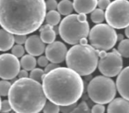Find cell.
<instances>
[{"label":"cell","instance_id":"obj_33","mask_svg":"<svg viewBox=\"0 0 129 113\" xmlns=\"http://www.w3.org/2000/svg\"><path fill=\"white\" fill-rule=\"evenodd\" d=\"M105 108L103 104H98L96 103L95 105H93L92 109L90 110L91 113H105Z\"/></svg>","mask_w":129,"mask_h":113},{"label":"cell","instance_id":"obj_20","mask_svg":"<svg viewBox=\"0 0 129 113\" xmlns=\"http://www.w3.org/2000/svg\"><path fill=\"white\" fill-rule=\"evenodd\" d=\"M45 21H46L47 24L52 27H56L61 22V14L57 11H49L46 13Z\"/></svg>","mask_w":129,"mask_h":113},{"label":"cell","instance_id":"obj_29","mask_svg":"<svg viewBox=\"0 0 129 113\" xmlns=\"http://www.w3.org/2000/svg\"><path fill=\"white\" fill-rule=\"evenodd\" d=\"M12 110V107H11L10 103H9L8 100H4V101L1 102V110H0V112L6 113V112H11Z\"/></svg>","mask_w":129,"mask_h":113},{"label":"cell","instance_id":"obj_30","mask_svg":"<svg viewBox=\"0 0 129 113\" xmlns=\"http://www.w3.org/2000/svg\"><path fill=\"white\" fill-rule=\"evenodd\" d=\"M13 38H14V43H16L19 45L24 44L27 39L26 35H25V34H14Z\"/></svg>","mask_w":129,"mask_h":113},{"label":"cell","instance_id":"obj_5","mask_svg":"<svg viewBox=\"0 0 129 113\" xmlns=\"http://www.w3.org/2000/svg\"><path fill=\"white\" fill-rule=\"evenodd\" d=\"M90 29L88 21L80 22L77 20V14H70L61 21L58 34L68 44L77 45L79 44L81 39L88 37Z\"/></svg>","mask_w":129,"mask_h":113},{"label":"cell","instance_id":"obj_22","mask_svg":"<svg viewBox=\"0 0 129 113\" xmlns=\"http://www.w3.org/2000/svg\"><path fill=\"white\" fill-rule=\"evenodd\" d=\"M117 50L122 58H129V39H124L119 42Z\"/></svg>","mask_w":129,"mask_h":113},{"label":"cell","instance_id":"obj_37","mask_svg":"<svg viewBox=\"0 0 129 113\" xmlns=\"http://www.w3.org/2000/svg\"><path fill=\"white\" fill-rule=\"evenodd\" d=\"M77 20L80 22H84L87 21V15L86 14H77Z\"/></svg>","mask_w":129,"mask_h":113},{"label":"cell","instance_id":"obj_31","mask_svg":"<svg viewBox=\"0 0 129 113\" xmlns=\"http://www.w3.org/2000/svg\"><path fill=\"white\" fill-rule=\"evenodd\" d=\"M78 103H74L71 105H67V106H60V111L61 113H70L77 106Z\"/></svg>","mask_w":129,"mask_h":113},{"label":"cell","instance_id":"obj_32","mask_svg":"<svg viewBox=\"0 0 129 113\" xmlns=\"http://www.w3.org/2000/svg\"><path fill=\"white\" fill-rule=\"evenodd\" d=\"M110 4H111V0H98L97 7L99 9L105 11Z\"/></svg>","mask_w":129,"mask_h":113},{"label":"cell","instance_id":"obj_15","mask_svg":"<svg viewBox=\"0 0 129 113\" xmlns=\"http://www.w3.org/2000/svg\"><path fill=\"white\" fill-rule=\"evenodd\" d=\"M107 113H129V102L123 98H114L107 107Z\"/></svg>","mask_w":129,"mask_h":113},{"label":"cell","instance_id":"obj_9","mask_svg":"<svg viewBox=\"0 0 129 113\" xmlns=\"http://www.w3.org/2000/svg\"><path fill=\"white\" fill-rule=\"evenodd\" d=\"M98 68L103 76L108 78L115 77L119 74L123 68V59L117 50L112 49L107 52L105 56L100 58L98 64Z\"/></svg>","mask_w":129,"mask_h":113},{"label":"cell","instance_id":"obj_23","mask_svg":"<svg viewBox=\"0 0 129 113\" xmlns=\"http://www.w3.org/2000/svg\"><path fill=\"white\" fill-rule=\"evenodd\" d=\"M44 75H45V72L42 69L34 68V70L31 71L30 74H29V77H30V79L41 83V81H42V79H43V77H44Z\"/></svg>","mask_w":129,"mask_h":113},{"label":"cell","instance_id":"obj_10","mask_svg":"<svg viewBox=\"0 0 129 113\" xmlns=\"http://www.w3.org/2000/svg\"><path fill=\"white\" fill-rule=\"evenodd\" d=\"M20 71L19 58L12 54L5 53L0 55V78L5 81L15 79Z\"/></svg>","mask_w":129,"mask_h":113},{"label":"cell","instance_id":"obj_42","mask_svg":"<svg viewBox=\"0 0 129 113\" xmlns=\"http://www.w3.org/2000/svg\"><path fill=\"white\" fill-rule=\"evenodd\" d=\"M1 98H0V110H1Z\"/></svg>","mask_w":129,"mask_h":113},{"label":"cell","instance_id":"obj_6","mask_svg":"<svg viewBox=\"0 0 129 113\" xmlns=\"http://www.w3.org/2000/svg\"><path fill=\"white\" fill-rule=\"evenodd\" d=\"M117 89L113 80L99 75L92 78L87 86V95L93 103L106 104L115 98Z\"/></svg>","mask_w":129,"mask_h":113},{"label":"cell","instance_id":"obj_41","mask_svg":"<svg viewBox=\"0 0 129 113\" xmlns=\"http://www.w3.org/2000/svg\"><path fill=\"white\" fill-rule=\"evenodd\" d=\"M125 35L127 37V39H129V26L125 28Z\"/></svg>","mask_w":129,"mask_h":113},{"label":"cell","instance_id":"obj_38","mask_svg":"<svg viewBox=\"0 0 129 113\" xmlns=\"http://www.w3.org/2000/svg\"><path fill=\"white\" fill-rule=\"evenodd\" d=\"M96 52H97L98 56H99V59H100V58H103L104 56H105V55H106V53H107V52L105 51V50H96Z\"/></svg>","mask_w":129,"mask_h":113},{"label":"cell","instance_id":"obj_40","mask_svg":"<svg viewBox=\"0 0 129 113\" xmlns=\"http://www.w3.org/2000/svg\"><path fill=\"white\" fill-rule=\"evenodd\" d=\"M124 34H117V42H121L122 40H124Z\"/></svg>","mask_w":129,"mask_h":113},{"label":"cell","instance_id":"obj_12","mask_svg":"<svg viewBox=\"0 0 129 113\" xmlns=\"http://www.w3.org/2000/svg\"><path fill=\"white\" fill-rule=\"evenodd\" d=\"M45 43L41 40L39 35L29 36L25 43V50L28 53V55L33 56H41L43 52H45Z\"/></svg>","mask_w":129,"mask_h":113},{"label":"cell","instance_id":"obj_13","mask_svg":"<svg viewBox=\"0 0 129 113\" xmlns=\"http://www.w3.org/2000/svg\"><path fill=\"white\" fill-rule=\"evenodd\" d=\"M116 89L123 99L129 102V66L121 70L116 81Z\"/></svg>","mask_w":129,"mask_h":113},{"label":"cell","instance_id":"obj_21","mask_svg":"<svg viewBox=\"0 0 129 113\" xmlns=\"http://www.w3.org/2000/svg\"><path fill=\"white\" fill-rule=\"evenodd\" d=\"M90 20L96 25L102 24L104 21H105V11L99 8H96L90 13Z\"/></svg>","mask_w":129,"mask_h":113},{"label":"cell","instance_id":"obj_11","mask_svg":"<svg viewBox=\"0 0 129 113\" xmlns=\"http://www.w3.org/2000/svg\"><path fill=\"white\" fill-rule=\"evenodd\" d=\"M68 49L66 45L60 41H54V43L48 44L45 49L46 58L50 63L58 64L62 63L66 58Z\"/></svg>","mask_w":129,"mask_h":113},{"label":"cell","instance_id":"obj_24","mask_svg":"<svg viewBox=\"0 0 129 113\" xmlns=\"http://www.w3.org/2000/svg\"><path fill=\"white\" fill-rule=\"evenodd\" d=\"M43 113H59L60 112V106L54 104L51 102H46L44 107L42 109Z\"/></svg>","mask_w":129,"mask_h":113},{"label":"cell","instance_id":"obj_28","mask_svg":"<svg viewBox=\"0 0 129 113\" xmlns=\"http://www.w3.org/2000/svg\"><path fill=\"white\" fill-rule=\"evenodd\" d=\"M45 5H46V10H48V12L56 11L58 3L56 2V0H47V2H45Z\"/></svg>","mask_w":129,"mask_h":113},{"label":"cell","instance_id":"obj_39","mask_svg":"<svg viewBox=\"0 0 129 113\" xmlns=\"http://www.w3.org/2000/svg\"><path fill=\"white\" fill-rule=\"evenodd\" d=\"M79 44H81V45H87V44H89L87 38H83V39L80 40V41H79Z\"/></svg>","mask_w":129,"mask_h":113},{"label":"cell","instance_id":"obj_1","mask_svg":"<svg viewBox=\"0 0 129 113\" xmlns=\"http://www.w3.org/2000/svg\"><path fill=\"white\" fill-rule=\"evenodd\" d=\"M46 13L44 0H0V26L13 35L35 32Z\"/></svg>","mask_w":129,"mask_h":113},{"label":"cell","instance_id":"obj_26","mask_svg":"<svg viewBox=\"0 0 129 113\" xmlns=\"http://www.w3.org/2000/svg\"><path fill=\"white\" fill-rule=\"evenodd\" d=\"M12 83L9 81L1 80L0 81V96H7L10 91Z\"/></svg>","mask_w":129,"mask_h":113},{"label":"cell","instance_id":"obj_45","mask_svg":"<svg viewBox=\"0 0 129 113\" xmlns=\"http://www.w3.org/2000/svg\"><path fill=\"white\" fill-rule=\"evenodd\" d=\"M128 1H129V0H128Z\"/></svg>","mask_w":129,"mask_h":113},{"label":"cell","instance_id":"obj_44","mask_svg":"<svg viewBox=\"0 0 129 113\" xmlns=\"http://www.w3.org/2000/svg\"><path fill=\"white\" fill-rule=\"evenodd\" d=\"M14 113H15V112H14Z\"/></svg>","mask_w":129,"mask_h":113},{"label":"cell","instance_id":"obj_14","mask_svg":"<svg viewBox=\"0 0 129 113\" xmlns=\"http://www.w3.org/2000/svg\"><path fill=\"white\" fill-rule=\"evenodd\" d=\"M73 9L78 14L91 13L97 8L98 0H73Z\"/></svg>","mask_w":129,"mask_h":113},{"label":"cell","instance_id":"obj_16","mask_svg":"<svg viewBox=\"0 0 129 113\" xmlns=\"http://www.w3.org/2000/svg\"><path fill=\"white\" fill-rule=\"evenodd\" d=\"M40 29V38L44 43L50 44L54 43L56 38V34L54 30V27L48 24L41 26Z\"/></svg>","mask_w":129,"mask_h":113},{"label":"cell","instance_id":"obj_18","mask_svg":"<svg viewBox=\"0 0 129 113\" xmlns=\"http://www.w3.org/2000/svg\"><path fill=\"white\" fill-rule=\"evenodd\" d=\"M20 67H22L23 70L26 71H32L34 68H36V65H37V60L34 56H31V55H25L21 58L20 61Z\"/></svg>","mask_w":129,"mask_h":113},{"label":"cell","instance_id":"obj_36","mask_svg":"<svg viewBox=\"0 0 129 113\" xmlns=\"http://www.w3.org/2000/svg\"><path fill=\"white\" fill-rule=\"evenodd\" d=\"M29 74H28V72L26 70H20L18 73V77L19 79H24V78H28Z\"/></svg>","mask_w":129,"mask_h":113},{"label":"cell","instance_id":"obj_4","mask_svg":"<svg viewBox=\"0 0 129 113\" xmlns=\"http://www.w3.org/2000/svg\"><path fill=\"white\" fill-rule=\"evenodd\" d=\"M99 60L96 50L90 44L73 45L68 50L65 58L68 68L81 77L93 73L98 68Z\"/></svg>","mask_w":129,"mask_h":113},{"label":"cell","instance_id":"obj_34","mask_svg":"<svg viewBox=\"0 0 129 113\" xmlns=\"http://www.w3.org/2000/svg\"><path fill=\"white\" fill-rule=\"evenodd\" d=\"M49 64L48 59L46 58V56H40V58L37 60V65H39L41 67H46Z\"/></svg>","mask_w":129,"mask_h":113},{"label":"cell","instance_id":"obj_35","mask_svg":"<svg viewBox=\"0 0 129 113\" xmlns=\"http://www.w3.org/2000/svg\"><path fill=\"white\" fill-rule=\"evenodd\" d=\"M58 67H59V65H58V64L49 63L46 67H45V69H44L45 74L48 73V72H51V71H53V70H54V69L58 68Z\"/></svg>","mask_w":129,"mask_h":113},{"label":"cell","instance_id":"obj_25","mask_svg":"<svg viewBox=\"0 0 129 113\" xmlns=\"http://www.w3.org/2000/svg\"><path fill=\"white\" fill-rule=\"evenodd\" d=\"M70 113H91V112H90V109L89 107L88 103L85 101H83L80 103H78L77 106Z\"/></svg>","mask_w":129,"mask_h":113},{"label":"cell","instance_id":"obj_17","mask_svg":"<svg viewBox=\"0 0 129 113\" xmlns=\"http://www.w3.org/2000/svg\"><path fill=\"white\" fill-rule=\"evenodd\" d=\"M14 44L13 34L5 29H0V51H7L11 50Z\"/></svg>","mask_w":129,"mask_h":113},{"label":"cell","instance_id":"obj_43","mask_svg":"<svg viewBox=\"0 0 129 113\" xmlns=\"http://www.w3.org/2000/svg\"><path fill=\"white\" fill-rule=\"evenodd\" d=\"M6 113H10V112H6Z\"/></svg>","mask_w":129,"mask_h":113},{"label":"cell","instance_id":"obj_8","mask_svg":"<svg viewBox=\"0 0 129 113\" xmlns=\"http://www.w3.org/2000/svg\"><path fill=\"white\" fill-rule=\"evenodd\" d=\"M106 24L114 29H124L129 26V1L114 0L105 12Z\"/></svg>","mask_w":129,"mask_h":113},{"label":"cell","instance_id":"obj_7","mask_svg":"<svg viewBox=\"0 0 129 113\" xmlns=\"http://www.w3.org/2000/svg\"><path fill=\"white\" fill-rule=\"evenodd\" d=\"M89 41L90 46L98 50H108L113 49L117 43V32L109 25L102 24L95 25L90 29Z\"/></svg>","mask_w":129,"mask_h":113},{"label":"cell","instance_id":"obj_27","mask_svg":"<svg viewBox=\"0 0 129 113\" xmlns=\"http://www.w3.org/2000/svg\"><path fill=\"white\" fill-rule=\"evenodd\" d=\"M11 50H12V54L14 56H16L17 58H22V56H24L25 48L22 46V45H19V44L13 45V46H12V48L11 49Z\"/></svg>","mask_w":129,"mask_h":113},{"label":"cell","instance_id":"obj_2","mask_svg":"<svg viewBox=\"0 0 129 113\" xmlns=\"http://www.w3.org/2000/svg\"><path fill=\"white\" fill-rule=\"evenodd\" d=\"M42 88L46 98L58 106L77 103L84 92V81L68 67H58L44 75Z\"/></svg>","mask_w":129,"mask_h":113},{"label":"cell","instance_id":"obj_19","mask_svg":"<svg viewBox=\"0 0 129 113\" xmlns=\"http://www.w3.org/2000/svg\"><path fill=\"white\" fill-rule=\"evenodd\" d=\"M57 12L61 15L69 16L72 14L73 9V3L70 0H61V2L58 3L57 5Z\"/></svg>","mask_w":129,"mask_h":113},{"label":"cell","instance_id":"obj_3","mask_svg":"<svg viewBox=\"0 0 129 113\" xmlns=\"http://www.w3.org/2000/svg\"><path fill=\"white\" fill-rule=\"evenodd\" d=\"M8 101L15 113H40L47 98L41 83L24 78L16 80L12 84Z\"/></svg>","mask_w":129,"mask_h":113}]
</instances>
